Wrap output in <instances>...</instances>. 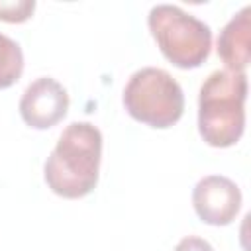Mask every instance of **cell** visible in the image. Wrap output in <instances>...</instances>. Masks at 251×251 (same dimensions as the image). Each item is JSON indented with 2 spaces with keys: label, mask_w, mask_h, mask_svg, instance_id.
<instances>
[{
  "label": "cell",
  "mask_w": 251,
  "mask_h": 251,
  "mask_svg": "<svg viewBox=\"0 0 251 251\" xmlns=\"http://www.w3.org/2000/svg\"><path fill=\"white\" fill-rule=\"evenodd\" d=\"M102 133L90 122L69 124L43 165L45 184L63 198H82L98 182Z\"/></svg>",
  "instance_id": "1"
},
{
  "label": "cell",
  "mask_w": 251,
  "mask_h": 251,
  "mask_svg": "<svg viewBox=\"0 0 251 251\" xmlns=\"http://www.w3.org/2000/svg\"><path fill=\"white\" fill-rule=\"evenodd\" d=\"M247 75L218 69L198 94V133L210 147L235 145L245 129Z\"/></svg>",
  "instance_id": "2"
},
{
  "label": "cell",
  "mask_w": 251,
  "mask_h": 251,
  "mask_svg": "<svg viewBox=\"0 0 251 251\" xmlns=\"http://www.w3.org/2000/svg\"><path fill=\"white\" fill-rule=\"evenodd\" d=\"M147 27L163 57L178 69H196L210 57V25L178 6H153L147 16Z\"/></svg>",
  "instance_id": "3"
},
{
  "label": "cell",
  "mask_w": 251,
  "mask_h": 251,
  "mask_svg": "<svg viewBox=\"0 0 251 251\" xmlns=\"http://www.w3.org/2000/svg\"><path fill=\"white\" fill-rule=\"evenodd\" d=\"M126 112L155 129L175 126L184 114V92L180 84L159 67L135 71L122 94Z\"/></svg>",
  "instance_id": "4"
},
{
  "label": "cell",
  "mask_w": 251,
  "mask_h": 251,
  "mask_svg": "<svg viewBox=\"0 0 251 251\" xmlns=\"http://www.w3.org/2000/svg\"><path fill=\"white\" fill-rule=\"evenodd\" d=\"M196 216L210 226H229L241 208L239 186L222 175H208L192 188Z\"/></svg>",
  "instance_id": "5"
},
{
  "label": "cell",
  "mask_w": 251,
  "mask_h": 251,
  "mask_svg": "<svg viewBox=\"0 0 251 251\" xmlns=\"http://www.w3.org/2000/svg\"><path fill=\"white\" fill-rule=\"evenodd\" d=\"M18 110L29 127L49 129L67 116L69 94L55 78L41 76L24 90Z\"/></svg>",
  "instance_id": "6"
},
{
  "label": "cell",
  "mask_w": 251,
  "mask_h": 251,
  "mask_svg": "<svg viewBox=\"0 0 251 251\" xmlns=\"http://www.w3.org/2000/svg\"><path fill=\"white\" fill-rule=\"evenodd\" d=\"M216 49L227 71L245 73L251 61V6H243L224 25Z\"/></svg>",
  "instance_id": "7"
},
{
  "label": "cell",
  "mask_w": 251,
  "mask_h": 251,
  "mask_svg": "<svg viewBox=\"0 0 251 251\" xmlns=\"http://www.w3.org/2000/svg\"><path fill=\"white\" fill-rule=\"evenodd\" d=\"M24 73V53L18 41L0 33V90L10 88Z\"/></svg>",
  "instance_id": "8"
},
{
  "label": "cell",
  "mask_w": 251,
  "mask_h": 251,
  "mask_svg": "<svg viewBox=\"0 0 251 251\" xmlns=\"http://www.w3.org/2000/svg\"><path fill=\"white\" fill-rule=\"evenodd\" d=\"M35 10L33 0H14V2H0V20L10 24H22L31 18Z\"/></svg>",
  "instance_id": "9"
},
{
  "label": "cell",
  "mask_w": 251,
  "mask_h": 251,
  "mask_svg": "<svg viewBox=\"0 0 251 251\" xmlns=\"http://www.w3.org/2000/svg\"><path fill=\"white\" fill-rule=\"evenodd\" d=\"M173 251H214V247L202 239V237H196V235H188V237H182Z\"/></svg>",
  "instance_id": "10"
}]
</instances>
